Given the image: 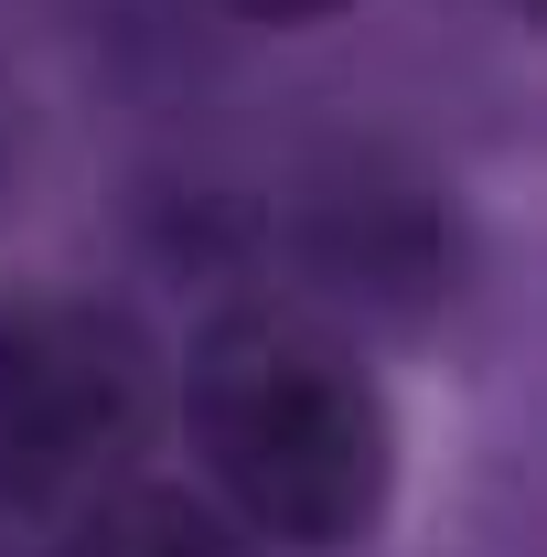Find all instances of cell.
Listing matches in <instances>:
<instances>
[{"instance_id":"cell-1","label":"cell","mask_w":547,"mask_h":557,"mask_svg":"<svg viewBox=\"0 0 547 557\" xmlns=\"http://www.w3.org/2000/svg\"><path fill=\"white\" fill-rule=\"evenodd\" d=\"M183 440L194 493L258 557H354L398 504V408L312 300H226L183 344Z\"/></svg>"},{"instance_id":"cell-2","label":"cell","mask_w":547,"mask_h":557,"mask_svg":"<svg viewBox=\"0 0 547 557\" xmlns=\"http://www.w3.org/2000/svg\"><path fill=\"white\" fill-rule=\"evenodd\" d=\"M161 364L119 300L11 289L0 300V504L75 525L97 493L139 483Z\"/></svg>"},{"instance_id":"cell-3","label":"cell","mask_w":547,"mask_h":557,"mask_svg":"<svg viewBox=\"0 0 547 557\" xmlns=\"http://www.w3.org/2000/svg\"><path fill=\"white\" fill-rule=\"evenodd\" d=\"M54 557H258V547H247L194 483H150V472H139V483L97 493L65 525Z\"/></svg>"},{"instance_id":"cell-4","label":"cell","mask_w":547,"mask_h":557,"mask_svg":"<svg viewBox=\"0 0 547 557\" xmlns=\"http://www.w3.org/2000/svg\"><path fill=\"white\" fill-rule=\"evenodd\" d=\"M236 22H258V33H312V22H333V11H354V0H226Z\"/></svg>"}]
</instances>
